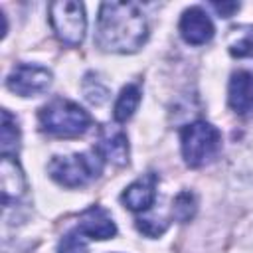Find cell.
Masks as SVG:
<instances>
[{"mask_svg":"<svg viewBox=\"0 0 253 253\" xmlns=\"http://www.w3.org/2000/svg\"><path fill=\"white\" fill-rule=\"evenodd\" d=\"M148 24L132 2H103L99 8L95 43L103 51L132 53L144 45Z\"/></svg>","mask_w":253,"mask_h":253,"instance_id":"6da1fadb","label":"cell"},{"mask_svg":"<svg viewBox=\"0 0 253 253\" xmlns=\"http://www.w3.org/2000/svg\"><path fill=\"white\" fill-rule=\"evenodd\" d=\"M38 121L42 130L53 136H79L87 132L93 123L83 107L61 97L45 103L38 113Z\"/></svg>","mask_w":253,"mask_h":253,"instance_id":"7a4b0ae2","label":"cell"},{"mask_svg":"<svg viewBox=\"0 0 253 253\" xmlns=\"http://www.w3.org/2000/svg\"><path fill=\"white\" fill-rule=\"evenodd\" d=\"M180 146L184 162L190 168H200L215 158L221 148L219 130L208 121H194L180 130Z\"/></svg>","mask_w":253,"mask_h":253,"instance_id":"3957f363","label":"cell"},{"mask_svg":"<svg viewBox=\"0 0 253 253\" xmlns=\"http://www.w3.org/2000/svg\"><path fill=\"white\" fill-rule=\"evenodd\" d=\"M103 170V158L93 152H79L67 156H53L47 164L49 176L65 186V188H79L95 180Z\"/></svg>","mask_w":253,"mask_h":253,"instance_id":"277c9868","label":"cell"},{"mask_svg":"<svg viewBox=\"0 0 253 253\" xmlns=\"http://www.w3.org/2000/svg\"><path fill=\"white\" fill-rule=\"evenodd\" d=\"M49 24L55 38L65 45H79L85 38L87 18L85 6L73 0H57L49 4Z\"/></svg>","mask_w":253,"mask_h":253,"instance_id":"5b68a950","label":"cell"},{"mask_svg":"<svg viewBox=\"0 0 253 253\" xmlns=\"http://www.w3.org/2000/svg\"><path fill=\"white\" fill-rule=\"evenodd\" d=\"M51 79L53 77L47 67L34 65V63H20L10 71L6 85L12 93L20 97H36L49 89Z\"/></svg>","mask_w":253,"mask_h":253,"instance_id":"8992f818","label":"cell"},{"mask_svg":"<svg viewBox=\"0 0 253 253\" xmlns=\"http://www.w3.org/2000/svg\"><path fill=\"white\" fill-rule=\"evenodd\" d=\"M95 150L103 160L115 166H125L128 162V138L119 125L101 126Z\"/></svg>","mask_w":253,"mask_h":253,"instance_id":"52a82bcc","label":"cell"},{"mask_svg":"<svg viewBox=\"0 0 253 253\" xmlns=\"http://www.w3.org/2000/svg\"><path fill=\"white\" fill-rule=\"evenodd\" d=\"M178 30L184 42L192 45H202L213 38V22L200 6H192L182 12Z\"/></svg>","mask_w":253,"mask_h":253,"instance_id":"ba28073f","label":"cell"},{"mask_svg":"<svg viewBox=\"0 0 253 253\" xmlns=\"http://www.w3.org/2000/svg\"><path fill=\"white\" fill-rule=\"evenodd\" d=\"M77 231L91 239H111L117 233V225L105 208L91 206L79 215Z\"/></svg>","mask_w":253,"mask_h":253,"instance_id":"9c48e42d","label":"cell"},{"mask_svg":"<svg viewBox=\"0 0 253 253\" xmlns=\"http://www.w3.org/2000/svg\"><path fill=\"white\" fill-rule=\"evenodd\" d=\"M156 184H158L156 174H152V172L142 174L140 178H136L132 184H128L125 188V192L121 196L123 204L130 211H146L156 200Z\"/></svg>","mask_w":253,"mask_h":253,"instance_id":"30bf717a","label":"cell"},{"mask_svg":"<svg viewBox=\"0 0 253 253\" xmlns=\"http://www.w3.org/2000/svg\"><path fill=\"white\" fill-rule=\"evenodd\" d=\"M0 188H2V202L8 206L10 202L20 200L26 194V176L14 156H2L0 164Z\"/></svg>","mask_w":253,"mask_h":253,"instance_id":"8fae6325","label":"cell"},{"mask_svg":"<svg viewBox=\"0 0 253 253\" xmlns=\"http://www.w3.org/2000/svg\"><path fill=\"white\" fill-rule=\"evenodd\" d=\"M227 103L237 115L253 111V73L235 71L227 87Z\"/></svg>","mask_w":253,"mask_h":253,"instance_id":"7c38bea8","label":"cell"},{"mask_svg":"<svg viewBox=\"0 0 253 253\" xmlns=\"http://www.w3.org/2000/svg\"><path fill=\"white\" fill-rule=\"evenodd\" d=\"M138 103H140V89H138V85H134V83L125 85L121 89L117 101H115V109H113L115 121L125 123L126 119H130L134 115Z\"/></svg>","mask_w":253,"mask_h":253,"instance_id":"4fadbf2b","label":"cell"},{"mask_svg":"<svg viewBox=\"0 0 253 253\" xmlns=\"http://www.w3.org/2000/svg\"><path fill=\"white\" fill-rule=\"evenodd\" d=\"M0 148L2 156H14L20 148V126L16 117L10 111H2V126H0Z\"/></svg>","mask_w":253,"mask_h":253,"instance_id":"5bb4252c","label":"cell"},{"mask_svg":"<svg viewBox=\"0 0 253 253\" xmlns=\"http://www.w3.org/2000/svg\"><path fill=\"white\" fill-rule=\"evenodd\" d=\"M196 208H198L196 196H194L192 192L184 190V192H180V194L174 198L172 215H174V219H178V221H190V219L194 217V213H196Z\"/></svg>","mask_w":253,"mask_h":253,"instance_id":"9a60e30c","label":"cell"},{"mask_svg":"<svg viewBox=\"0 0 253 253\" xmlns=\"http://www.w3.org/2000/svg\"><path fill=\"white\" fill-rule=\"evenodd\" d=\"M83 93H85V97H87V101L89 103H93V105H101V103H105L107 101V87L103 85V81L97 77V75H93V73H87L85 75V81H83Z\"/></svg>","mask_w":253,"mask_h":253,"instance_id":"2e32d148","label":"cell"},{"mask_svg":"<svg viewBox=\"0 0 253 253\" xmlns=\"http://www.w3.org/2000/svg\"><path fill=\"white\" fill-rule=\"evenodd\" d=\"M229 53L233 57H253V28L241 30V34L229 42Z\"/></svg>","mask_w":253,"mask_h":253,"instance_id":"e0dca14e","label":"cell"},{"mask_svg":"<svg viewBox=\"0 0 253 253\" xmlns=\"http://www.w3.org/2000/svg\"><path fill=\"white\" fill-rule=\"evenodd\" d=\"M83 237L85 235H81L79 231L65 233L57 245V253H89V247Z\"/></svg>","mask_w":253,"mask_h":253,"instance_id":"ac0fdd59","label":"cell"},{"mask_svg":"<svg viewBox=\"0 0 253 253\" xmlns=\"http://www.w3.org/2000/svg\"><path fill=\"white\" fill-rule=\"evenodd\" d=\"M136 227L148 237H158L166 231V221L152 219V217H140V219H136Z\"/></svg>","mask_w":253,"mask_h":253,"instance_id":"d6986e66","label":"cell"},{"mask_svg":"<svg viewBox=\"0 0 253 253\" xmlns=\"http://www.w3.org/2000/svg\"><path fill=\"white\" fill-rule=\"evenodd\" d=\"M211 6H213V10L219 12L223 18H229V16H233L235 10H239V4H237V2H221V4H219V2H213Z\"/></svg>","mask_w":253,"mask_h":253,"instance_id":"ffe728a7","label":"cell"}]
</instances>
